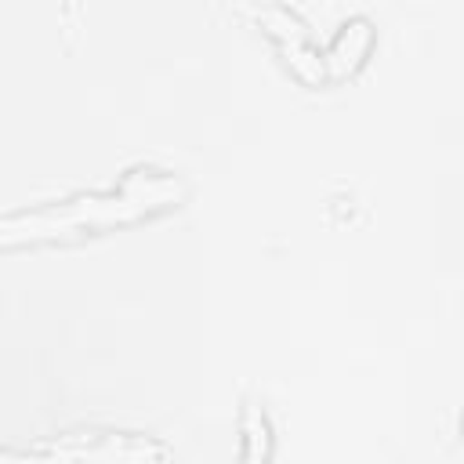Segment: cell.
<instances>
[{
	"mask_svg": "<svg viewBox=\"0 0 464 464\" xmlns=\"http://www.w3.org/2000/svg\"><path fill=\"white\" fill-rule=\"evenodd\" d=\"M188 196V185L156 167H134L123 174L116 188L105 192H76L69 199H54L33 210H14L0 221V243L18 246V243H54V239H72L83 232H105L116 225H130L152 214H163L178 207Z\"/></svg>",
	"mask_w": 464,
	"mask_h": 464,
	"instance_id": "1",
	"label": "cell"
},
{
	"mask_svg": "<svg viewBox=\"0 0 464 464\" xmlns=\"http://www.w3.org/2000/svg\"><path fill=\"white\" fill-rule=\"evenodd\" d=\"M170 450L138 431H109V428H80L54 435L47 442L25 446L18 453H4L0 460H167Z\"/></svg>",
	"mask_w": 464,
	"mask_h": 464,
	"instance_id": "2",
	"label": "cell"
},
{
	"mask_svg": "<svg viewBox=\"0 0 464 464\" xmlns=\"http://www.w3.org/2000/svg\"><path fill=\"white\" fill-rule=\"evenodd\" d=\"M370 51H373V22L370 18H348L341 29H337V36L330 40V47H326V72L334 76V80H341V76H352L366 58H370Z\"/></svg>",
	"mask_w": 464,
	"mask_h": 464,
	"instance_id": "3",
	"label": "cell"
},
{
	"mask_svg": "<svg viewBox=\"0 0 464 464\" xmlns=\"http://www.w3.org/2000/svg\"><path fill=\"white\" fill-rule=\"evenodd\" d=\"M239 435H243V450H239L243 460H268L272 457V424H268V417L257 402L243 406Z\"/></svg>",
	"mask_w": 464,
	"mask_h": 464,
	"instance_id": "4",
	"label": "cell"
},
{
	"mask_svg": "<svg viewBox=\"0 0 464 464\" xmlns=\"http://www.w3.org/2000/svg\"><path fill=\"white\" fill-rule=\"evenodd\" d=\"M257 25L286 51V47H297V44H304L308 40V29H304V22L297 18V14H290L286 7H265L261 14H257Z\"/></svg>",
	"mask_w": 464,
	"mask_h": 464,
	"instance_id": "5",
	"label": "cell"
}]
</instances>
